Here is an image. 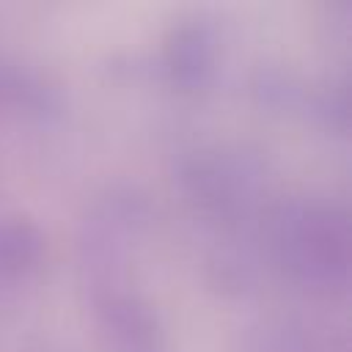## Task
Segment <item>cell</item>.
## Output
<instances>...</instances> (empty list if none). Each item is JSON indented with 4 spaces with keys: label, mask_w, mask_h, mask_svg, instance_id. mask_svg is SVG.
<instances>
[{
    "label": "cell",
    "mask_w": 352,
    "mask_h": 352,
    "mask_svg": "<svg viewBox=\"0 0 352 352\" xmlns=\"http://www.w3.org/2000/svg\"><path fill=\"white\" fill-rule=\"evenodd\" d=\"M190 198L212 214H234L248 201L250 176L223 151L192 157L182 173Z\"/></svg>",
    "instance_id": "cell-4"
},
{
    "label": "cell",
    "mask_w": 352,
    "mask_h": 352,
    "mask_svg": "<svg viewBox=\"0 0 352 352\" xmlns=\"http://www.w3.org/2000/svg\"><path fill=\"white\" fill-rule=\"evenodd\" d=\"M162 60L168 77L179 88L184 91L204 88L217 63V33L212 22L201 16L173 22L162 41Z\"/></svg>",
    "instance_id": "cell-3"
},
{
    "label": "cell",
    "mask_w": 352,
    "mask_h": 352,
    "mask_svg": "<svg viewBox=\"0 0 352 352\" xmlns=\"http://www.w3.org/2000/svg\"><path fill=\"white\" fill-rule=\"evenodd\" d=\"M94 316L110 352H165L154 308L121 283V272L91 275Z\"/></svg>",
    "instance_id": "cell-2"
},
{
    "label": "cell",
    "mask_w": 352,
    "mask_h": 352,
    "mask_svg": "<svg viewBox=\"0 0 352 352\" xmlns=\"http://www.w3.org/2000/svg\"><path fill=\"white\" fill-rule=\"evenodd\" d=\"M349 217L327 201H294L275 217L280 264L305 286L344 289L349 280Z\"/></svg>",
    "instance_id": "cell-1"
},
{
    "label": "cell",
    "mask_w": 352,
    "mask_h": 352,
    "mask_svg": "<svg viewBox=\"0 0 352 352\" xmlns=\"http://www.w3.org/2000/svg\"><path fill=\"white\" fill-rule=\"evenodd\" d=\"M47 250L44 231L28 217H11L0 223V275L19 278L38 267Z\"/></svg>",
    "instance_id": "cell-5"
}]
</instances>
